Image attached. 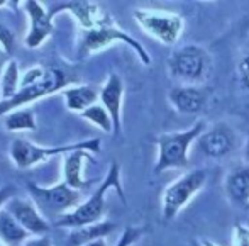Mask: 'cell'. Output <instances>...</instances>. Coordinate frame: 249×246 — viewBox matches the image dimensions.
<instances>
[{
    "instance_id": "6da1fadb",
    "label": "cell",
    "mask_w": 249,
    "mask_h": 246,
    "mask_svg": "<svg viewBox=\"0 0 249 246\" xmlns=\"http://www.w3.org/2000/svg\"><path fill=\"white\" fill-rule=\"evenodd\" d=\"M71 80L68 78L66 72L58 68H31L26 72L22 82H20L19 92L9 100L0 102V115H7L14 109H20L26 104L37 100V98L50 95V94L58 92Z\"/></svg>"
},
{
    "instance_id": "7a4b0ae2",
    "label": "cell",
    "mask_w": 249,
    "mask_h": 246,
    "mask_svg": "<svg viewBox=\"0 0 249 246\" xmlns=\"http://www.w3.org/2000/svg\"><path fill=\"white\" fill-rule=\"evenodd\" d=\"M110 189H115L117 194L124 199V190L121 185V168L117 163H112L108 168V173L105 177V180L100 184V187L93 192L87 200H83L76 209H73L71 212L63 214L56 219L54 226L58 227H83L90 226V224H97L102 221L105 214V194Z\"/></svg>"
},
{
    "instance_id": "3957f363",
    "label": "cell",
    "mask_w": 249,
    "mask_h": 246,
    "mask_svg": "<svg viewBox=\"0 0 249 246\" xmlns=\"http://www.w3.org/2000/svg\"><path fill=\"white\" fill-rule=\"evenodd\" d=\"M203 121H198L187 131L168 132L156 139L158 161L154 173H163L170 168H187L188 167V148L195 139L203 134Z\"/></svg>"
},
{
    "instance_id": "277c9868",
    "label": "cell",
    "mask_w": 249,
    "mask_h": 246,
    "mask_svg": "<svg viewBox=\"0 0 249 246\" xmlns=\"http://www.w3.org/2000/svg\"><path fill=\"white\" fill-rule=\"evenodd\" d=\"M27 187H29V194L33 197L37 209L41 212L56 216V219L63 214L71 212L73 209H76L82 204L80 202L82 200L80 192L73 190L65 182L54 185V187H41V185L36 184H29Z\"/></svg>"
},
{
    "instance_id": "5b68a950",
    "label": "cell",
    "mask_w": 249,
    "mask_h": 246,
    "mask_svg": "<svg viewBox=\"0 0 249 246\" xmlns=\"http://www.w3.org/2000/svg\"><path fill=\"white\" fill-rule=\"evenodd\" d=\"M134 19L149 36L163 44H175L183 33V17L173 12L151 9H136Z\"/></svg>"
},
{
    "instance_id": "8992f818",
    "label": "cell",
    "mask_w": 249,
    "mask_h": 246,
    "mask_svg": "<svg viewBox=\"0 0 249 246\" xmlns=\"http://www.w3.org/2000/svg\"><path fill=\"white\" fill-rule=\"evenodd\" d=\"M210 68V56L205 49L190 44L183 46L171 55L170 72L181 82L197 83L203 80Z\"/></svg>"
},
{
    "instance_id": "52a82bcc",
    "label": "cell",
    "mask_w": 249,
    "mask_h": 246,
    "mask_svg": "<svg viewBox=\"0 0 249 246\" xmlns=\"http://www.w3.org/2000/svg\"><path fill=\"white\" fill-rule=\"evenodd\" d=\"M76 150H89L92 153L100 151V141L92 139V141H83L78 145H68V146H58V148H41L34 146L24 139H14L10 145V158L19 168H29L36 163H41L46 158H51L58 153H71Z\"/></svg>"
},
{
    "instance_id": "ba28073f",
    "label": "cell",
    "mask_w": 249,
    "mask_h": 246,
    "mask_svg": "<svg viewBox=\"0 0 249 246\" xmlns=\"http://www.w3.org/2000/svg\"><path fill=\"white\" fill-rule=\"evenodd\" d=\"M205 180H207V171L200 168V170L190 171V173L178 178L177 182H173V184L164 190V195H163L164 219H173V217L187 206L188 200L203 187Z\"/></svg>"
},
{
    "instance_id": "9c48e42d",
    "label": "cell",
    "mask_w": 249,
    "mask_h": 246,
    "mask_svg": "<svg viewBox=\"0 0 249 246\" xmlns=\"http://www.w3.org/2000/svg\"><path fill=\"white\" fill-rule=\"evenodd\" d=\"M114 41H122V43L129 44V46L138 53L139 59H141L144 65H151L149 53L146 51V49L142 48L141 44L134 39V38L129 36L125 31L115 27L114 20H110V22L102 24V26H99V27H93V29L87 31L85 39H83V44H82V51H83V55H89V53L99 51V49L108 46V44H112Z\"/></svg>"
},
{
    "instance_id": "30bf717a",
    "label": "cell",
    "mask_w": 249,
    "mask_h": 246,
    "mask_svg": "<svg viewBox=\"0 0 249 246\" xmlns=\"http://www.w3.org/2000/svg\"><path fill=\"white\" fill-rule=\"evenodd\" d=\"M5 209L16 217V221L27 231L29 234H36V236H44L50 231V223L46 217L43 216L36 204L31 202L27 199H20V197H12L9 202L5 204Z\"/></svg>"
},
{
    "instance_id": "8fae6325",
    "label": "cell",
    "mask_w": 249,
    "mask_h": 246,
    "mask_svg": "<svg viewBox=\"0 0 249 246\" xmlns=\"http://www.w3.org/2000/svg\"><path fill=\"white\" fill-rule=\"evenodd\" d=\"M234 132L229 126L217 124L210 131L203 132L198 138L200 150L209 158H224L232 151L234 148Z\"/></svg>"
},
{
    "instance_id": "7c38bea8",
    "label": "cell",
    "mask_w": 249,
    "mask_h": 246,
    "mask_svg": "<svg viewBox=\"0 0 249 246\" xmlns=\"http://www.w3.org/2000/svg\"><path fill=\"white\" fill-rule=\"evenodd\" d=\"M24 9L29 14V19H31L29 34L26 38V46L31 49L39 48L44 43V39L53 33L51 14H48L44 10V7L39 2H34V0L26 2Z\"/></svg>"
},
{
    "instance_id": "4fadbf2b",
    "label": "cell",
    "mask_w": 249,
    "mask_h": 246,
    "mask_svg": "<svg viewBox=\"0 0 249 246\" xmlns=\"http://www.w3.org/2000/svg\"><path fill=\"white\" fill-rule=\"evenodd\" d=\"M207 97H209V92L205 89H200V87L195 85H180L170 90V102L177 111L183 112V114L200 112L205 107Z\"/></svg>"
},
{
    "instance_id": "5bb4252c",
    "label": "cell",
    "mask_w": 249,
    "mask_h": 246,
    "mask_svg": "<svg viewBox=\"0 0 249 246\" xmlns=\"http://www.w3.org/2000/svg\"><path fill=\"white\" fill-rule=\"evenodd\" d=\"M122 95H124V85L119 75L112 73L107 83L100 90V102L107 112L110 114L114 122V136L121 132V109H122Z\"/></svg>"
},
{
    "instance_id": "9a60e30c",
    "label": "cell",
    "mask_w": 249,
    "mask_h": 246,
    "mask_svg": "<svg viewBox=\"0 0 249 246\" xmlns=\"http://www.w3.org/2000/svg\"><path fill=\"white\" fill-rule=\"evenodd\" d=\"M65 9L71 10L76 16V19L80 20V24L89 31L112 20L110 17H107V16H100V7L92 2H68V3H65V5L58 7L56 12L65 10Z\"/></svg>"
},
{
    "instance_id": "2e32d148",
    "label": "cell",
    "mask_w": 249,
    "mask_h": 246,
    "mask_svg": "<svg viewBox=\"0 0 249 246\" xmlns=\"http://www.w3.org/2000/svg\"><path fill=\"white\" fill-rule=\"evenodd\" d=\"M90 153L89 150H76V151H71V153H68V156H66L65 160V170H63V173H65V184L68 185V187H71L73 190H80V189L87 187L89 185V182L83 178L82 171H83V160H89Z\"/></svg>"
},
{
    "instance_id": "e0dca14e",
    "label": "cell",
    "mask_w": 249,
    "mask_h": 246,
    "mask_svg": "<svg viewBox=\"0 0 249 246\" xmlns=\"http://www.w3.org/2000/svg\"><path fill=\"white\" fill-rule=\"evenodd\" d=\"M226 194L241 206L249 204V165L232 170L226 177Z\"/></svg>"
},
{
    "instance_id": "ac0fdd59",
    "label": "cell",
    "mask_w": 249,
    "mask_h": 246,
    "mask_svg": "<svg viewBox=\"0 0 249 246\" xmlns=\"http://www.w3.org/2000/svg\"><path fill=\"white\" fill-rule=\"evenodd\" d=\"M27 238H29V233L3 207L0 210V241L3 245H20L26 243Z\"/></svg>"
},
{
    "instance_id": "d6986e66",
    "label": "cell",
    "mask_w": 249,
    "mask_h": 246,
    "mask_svg": "<svg viewBox=\"0 0 249 246\" xmlns=\"http://www.w3.org/2000/svg\"><path fill=\"white\" fill-rule=\"evenodd\" d=\"M99 98V90L92 85H82V87H71L65 90V100L66 107L70 111L83 112L89 107L95 105V100Z\"/></svg>"
},
{
    "instance_id": "ffe728a7",
    "label": "cell",
    "mask_w": 249,
    "mask_h": 246,
    "mask_svg": "<svg viewBox=\"0 0 249 246\" xmlns=\"http://www.w3.org/2000/svg\"><path fill=\"white\" fill-rule=\"evenodd\" d=\"M115 229V224L108 223V221H100L97 224H90V226L76 227L68 238V246H83L93 240L105 238Z\"/></svg>"
},
{
    "instance_id": "44dd1931",
    "label": "cell",
    "mask_w": 249,
    "mask_h": 246,
    "mask_svg": "<svg viewBox=\"0 0 249 246\" xmlns=\"http://www.w3.org/2000/svg\"><path fill=\"white\" fill-rule=\"evenodd\" d=\"M5 126L9 131H36V117L31 109H19L5 115Z\"/></svg>"
},
{
    "instance_id": "7402d4cb",
    "label": "cell",
    "mask_w": 249,
    "mask_h": 246,
    "mask_svg": "<svg viewBox=\"0 0 249 246\" xmlns=\"http://www.w3.org/2000/svg\"><path fill=\"white\" fill-rule=\"evenodd\" d=\"M19 68H17L16 61H9L3 68L2 82H0V89H2V100H9L19 92Z\"/></svg>"
},
{
    "instance_id": "603a6c76",
    "label": "cell",
    "mask_w": 249,
    "mask_h": 246,
    "mask_svg": "<svg viewBox=\"0 0 249 246\" xmlns=\"http://www.w3.org/2000/svg\"><path fill=\"white\" fill-rule=\"evenodd\" d=\"M80 115H82L83 119H87V121L93 122L95 126H99L102 131L105 132H112L114 134V122H112V117L110 114L107 112V109L104 107V105H92V107H89L87 111L80 112Z\"/></svg>"
},
{
    "instance_id": "cb8c5ba5",
    "label": "cell",
    "mask_w": 249,
    "mask_h": 246,
    "mask_svg": "<svg viewBox=\"0 0 249 246\" xmlns=\"http://www.w3.org/2000/svg\"><path fill=\"white\" fill-rule=\"evenodd\" d=\"M142 233H144V231H142L141 227H127V229L121 234V238H119L115 246H132L142 236Z\"/></svg>"
},
{
    "instance_id": "d4e9b609",
    "label": "cell",
    "mask_w": 249,
    "mask_h": 246,
    "mask_svg": "<svg viewBox=\"0 0 249 246\" xmlns=\"http://www.w3.org/2000/svg\"><path fill=\"white\" fill-rule=\"evenodd\" d=\"M0 43H2L5 53L12 51V48H14V34H12V31H10L9 27L2 26V24H0Z\"/></svg>"
},
{
    "instance_id": "484cf974",
    "label": "cell",
    "mask_w": 249,
    "mask_h": 246,
    "mask_svg": "<svg viewBox=\"0 0 249 246\" xmlns=\"http://www.w3.org/2000/svg\"><path fill=\"white\" fill-rule=\"evenodd\" d=\"M234 246H249V227L244 226V224H237L236 226Z\"/></svg>"
},
{
    "instance_id": "4316f807",
    "label": "cell",
    "mask_w": 249,
    "mask_h": 246,
    "mask_svg": "<svg viewBox=\"0 0 249 246\" xmlns=\"http://www.w3.org/2000/svg\"><path fill=\"white\" fill-rule=\"evenodd\" d=\"M241 80H243V85L249 90V53L244 56V59L241 61Z\"/></svg>"
},
{
    "instance_id": "83f0119b",
    "label": "cell",
    "mask_w": 249,
    "mask_h": 246,
    "mask_svg": "<svg viewBox=\"0 0 249 246\" xmlns=\"http://www.w3.org/2000/svg\"><path fill=\"white\" fill-rule=\"evenodd\" d=\"M22 246H53V241L48 234H44V236H36L33 240H27L26 243H22Z\"/></svg>"
},
{
    "instance_id": "f1b7e54d",
    "label": "cell",
    "mask_w": 249,
    "mask_h": 246,
    "mask_svg": "<svg viewBox=\"0 0 249 246\" xmlns=\"http://www.w3.org/2000/svg\"><path fill=\"white\" fill-rule=\"evenodd\" d=\"M14 192H16V189L9 187V185H7V187L0 189V210H2L3 206H5V204L9 202V200L14 197Z\"/></svg>"
},
{
    "instance_id": "f546056e",
    "label": "cell",
    "mask_w": 249,
    "mask_h": 246,
    "mask_svg": "<svg viewBox=\"0 0 249 246\" xmlns=\"http://www.w3.org/2000/svg\"><path fill=\"white\" fill-rule=\"evenodd\" d=\"M83 246H107V241H105L104 238H99V240H93V241H90V243H87Z\"/></svg>"
},
{
    "instance_id": "4dcf8cb0",
    "label": "cell",
    "mask_w": 249,
    "mask_h": 246,
    "mask_svg": "<svg viewBox=\"0 0 249 246\" xmlns=\"http://www.w3.org/2000/svg\"><path fill=\"white\" fill-rule=\"evenodd\" d=\"M202 246H217V245H215V243H212V241H209V240H207V241H203Z\"/></svg>"
},
{
    "instance_id": "1f68e13d",
    "label": "cell",
    "mask_w": 249,
    "mask_h": 246,
    "mask_svg": "<svg viewBox=\"0 0 249 246\" xmlns=\"http://www.w3.org/2000/svg\"><path fill=\"white\" fill-rule=\"evenodd\" d=\"M244 156H246V160L249 161V139H248V146H246V154H244Z\"/></svg>"
},
{
    "instance_id": "d6a6232c",
    "label": "cell",
    "mask_w": 249,
    "mask_h": 246,
    "mask_svg": "<svg viewBox=\"0 0 249 246\" xmlns=\"http://www.w3.org/2000/svg\"><path fill=\"white\" fill-rule=\"evenodd\" d=\"M0 246H5V245H3V243H2V241H0Z\"/></svg>"
}]
</instances>
